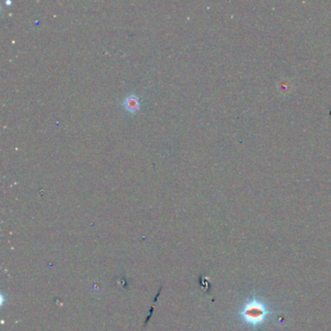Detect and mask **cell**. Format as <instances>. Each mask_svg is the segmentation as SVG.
<instances>
[{
	"mask_svg": "<svg viewBox=\"0 0 331 331\" xmlns=\"http://www.w3.org/2000/svg\"><path fill=\"white\" fill-rule=\"evenodd\" d=\"M124 107L126 110L131 112V113H135L139 111L141 104H140V99L137 95L135 94H130L129 96L126 97L124 101Z\"/></svg>",
	"mask_w": 331,
	"mask_h": 331,
	"instance_id": "6da1fadb",
	"label": "cell"
}]
</instances>
